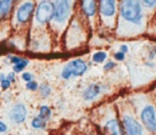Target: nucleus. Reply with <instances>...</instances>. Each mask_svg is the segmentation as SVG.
I'll return each mask as SVG.
<instances>
[{"label":"nucleus","mask_w":156,"mask_h":135,"mask_svg":"<svg viewBox=\"0 0 156 135\" xmlns=\"http://www.w3.org/2000/svg\"><path fill=\"white\" fill-rule=\"evenodd\" d=\"M28 63H29V61L27 60V58H21V61H18L17 63H15V64H12L13 66V72L15 73H21L27 66H28Z\"/></svg>","instance_id":"obj_14"},{"label":"nucleus","mask_w":156,"mask_h":135,"mask_svg":"<svg viewBox=\"0 0 156 135\" xmlns=\"http://www.w3.org/2000/svg\"><path fill=\"white\" fill-rule=\"evenodd\" d=\"M115 67V62L113 61H107L106 63H105V66H104V69L105 71H110V69H112Z\"/></svg>","instance_id":"obj_24"},{"label":"nucleus","mask_w":156,"mask_h":135,"mask_svg":"<svg viewBox=\"0 0 156 135\" xmlns=\"http://www.w3.org/2000/svg\"><path fill=\"white\" fill-rule=\"evenodd\" d=\"M71 0H56L54 2V22L57 24H63L71 15Z\"/></svg>","instance_id":"obj_3"},{"label":"nucleus","mask_w":156,"mask_h":135,"mask_svg":"<svg viewBox=\"0 0 156 135\" xmlns=\"http://www.w3.org/2000/svg\"><path fill=\"white\" fill-rule=\"evenodd\" d=\"M122 123H123V128L124 131L129 135H140L143 134V126L139 122H136V119H134L132 116L129 114H124L122 117Z\"/></svg>","instance_id":"obj_7"},{"label":"nucleus","mask_w":156,"mask_h":135,"mask_svg":"<svg viewBox=\"0 0 156 135\" xmlns=\"http://www.w3.org/2000/svg\"><path fill=\"white\" fill-rule=\"evenodd\" d=\"M115 58L117 60V61H123L124 60V54L122 52V51H117V52H115Z\"/></svg>","instance_id":"obj_23"},{"label":"nucleus","mask_w":156,"mask_h":135,"mask_svg":"<svg viewBox=\"0 0 156 135\" xmlns=\"http://www.w3.org/2000/svg\"><path fill=\"white\" fill-rule=\"evenodd\" d=\"M106 58H107V54L105 51H96L93 55V62L95 63H102L106 61Z\"/></svg>","instance_id":"obj_16"},{"label":"nucleus","mask_w":156,"mask_h":135,"mask_svg":"<svg viewBox=\"0 0 156 135\" xmlns=\"http://www.w3.org/2000/svg\"><path fill=\"white\" fill-rule=\"evenodd\" d=\"M141 2H143L144 6L147 7V9H154V7H156V0H141Z\"/></svg>","instance_id":"obj_21"},{"label":"nucleus","mask_w":156,"mask_h":135,"mask_svg":"<svg viewBox=\"0 0 156 135\" xmlns=\"http://www.w3.org/2000/svg\"><path fill=\"white\" fill-rule=\"evenodd\" d=\"M140 119L149 131L156 133V109L152 105H146L141 109Z\"/></svg>","instance_id":"obj_5"},{"label":"nucleus","mask_w":156,"mask_h":135,"mask_svg":"<svg viewBox=\"0 0 156 135\" xmlns=\"http://www.w3.org/2000/svg\"><path fill=\"white\" fill-rule=\"evenodd\" d=\"M15 0H0V18H6L13 6Z\"/></svg>","instance_id":"obj_12"},{"label":"nucleus","mask_w":156,"mask_h":135,"mask_svg":"<svg viewBox=\"0 0 156 135\" xmlns=\"http://www.w3.org/2000/svg\"><path fill=\"white\" fill-rule=\"evenodd\" d=\"M38 83L35 81V80H29V81H26V89L27 90H30V91H35V90H38Z\"/></svg>","instance_id":"obj_20"},{"label":"nucleus","mask_w":156,"mask_h":135,"mask_svg":"<svg viewBox=\"0 0 156 135\" xmlns=\"http://www.w3.org/2000/svg\"><path fill=\"white\" fill-rule=\"evenodd\" d=\"M6 131H7V125L2 120H0V133H6Z\"/></svg>","instance_id":"obj_26"},{"label":"nucleus","mask_w":156,"mask_h":135,"mask_svg":"<svg viewBox=\"0 0 156 135\" xmlns=\"http://www.w3.org/2000/svg\"><path fill=\"white\" fill-rule=\"evenodd\" d=\"M99 12L106 18L115 17L116 15V0H99Z\"/></svg>","instance_id":"obj_9"},{"label":"nucleus","mask_w":156,"mask_h":135,"mask_svg":"<svg viewBox=\"0 0 156 135\" xmlns=\"http://www.w3.org/2000/svg\"><path fill=\"white\" fill-rule=\"evenodd\" d=\"M105 128H106V130H107L108 133H111V134H115V135H119V134H123V130L121 129V125H119V123H118L116 119H113V118L106 122V124H105Z\"/></svg>","instance_id":"obj_13"},{"label":"nucleus","mask_w":156,"mask_h":135,"mask_svg":"<svg viewBox=\"0 0 156 135\" xmlns=\"http://www.w3.org/2000/svg\"><path fill=\"white\" fill-rule=\"evenodd\" d=\"M82 11L87 17H93L96 13V0H82Z\"/></svg>","instance_id":"obj_11"},{"label":"nucleus","mask_w":156,"mask_h":135,"mask_svg":"<svg viewBox=\"0 0 156 135\" xmlns=\"http://www.w3.org/2000/svg\"><path fill=\"white\" fill-rule=\"evenodd\" d=\"M9 118L12 123L15 124H21L26 120L27 118V107L26 105L18 102V103H15L12 106V108L10 109V113H9Z\"/></svg>","instance_id":"obj_8"},{"label":"nucleus","mask_w":156,"mask_h":135,"mask_svg":"<svg viewBox=\"0 0 156 135\" xmlns=\"http://www.w3.org/2000/svg\"><path fill=\"white\" fill-rule=\"evenodd\" d=\"M119 51H122L123 54H126V52L128 51V46H127V45H121V46H119Z\"/></svg>","instance_id":"obj_27"},{"label":"nucleus","mask_w":156,"mask_h":135,"mask_svg":"<svg viewBox=\"0 0 156 135\" xmlns=\"http://www.w3.org/2000/svg\"><path fill=\"white\" fill-rule=\"evenodd\" d=\"M32 126L34 129H44L46 126V120L38 116V117L32 119Z\"/></svg>","instance_id":"obj_15"},{"label":"nucleus","mask_w":156,"mask_h":135,"mask_svg":"<svg viewBox=\"0 0 156 135\" xmlns=\"http://www.w3.org/2000/svg\"><path fill=\"white\" fill-rule=\"evenodd\" d=\"M100 92H101V85L100 84H90L88 88L84 89L83 99L87 101H90V100L95 99L98 95H100Z\"/></svg>","instance_id":"obj_10"},{"label":"nucleus","mask_w":156,"mask_h":135,"mask_svg":"<svg viewBox=\"0 0 156 135\" xmlns=\"http://www.w3.org/2000/svg\"><path fill=\"white\" fill-rule=\"evenodd\" d=\"M34 12V4L32 1H26L23 4L20 5V7L17 9L16 12V21L21 24H24L29 21V18L32 17Z\"/></svg>","instance_id":"obj_6"},{"label":"nucleus","mask_w":156,"mask_h":135,"mask_svg":"<svg viewBox=\"0 0 156 135\" xmlns=\"http://www.w3.org/2000/svg\"><path fill=\"white\" fill-rule=\"evenodd\" d=\"M6 78L11 81V83H13L15 80H16V75H15V72H11V73H9L7 75H6Z\"/></svg>","instance_id":"obj_25"},{"label":"nucleus","mask_w":156,"mask_h":135,"mask_svg":"<svg viewBox=\"0 0 156 135\" xmlns=\"http://www.w3.org/2000/svg\"><path fill=\"white\" fill-rule=\"evenodd\" d=\"M87 69L88 66L82 58H74L66 63V66L62 68L61 77L63 79H69L71 77H80L87 72Z\"/></svg>","instance_id":"obj_2"},{"label":"nucleus","mask_w":156,"mask_h":135,"mask_svg":"<svg viewBox=\"0 0 156 135\" xmlns=\"http://www.w3.org/2000/svg\"><path fill=\"white\" fill-rule=\"evenodd\" d=\"M22 79L24 81H29V80L33 79V74L29 73V72H24V73H22Z\"/></svg>","instance_id":"obj_22"},{"label":"nucleus","mask_w":156,"mask_h":135,"mask_svg":"<svg viewBox=\"0 0 156 135\" xmlns=\"http://www.w3.org/2000/svg\"><path fill=\"white\" fill-rule=\"evenodd\" d=\"M10 85H11V81L5 77V74L0 73V86H1V89L2 90H7L10 88Z\"/></svg>","instance_id":"obj_19"},{"label":"nucleus","mask_w":156,"mask_h":135,"mask_svg":"<svg viewBox=\"0 0 156 135\" xmlns=\"http://www.w3.org/2000/svg\"><path fill=\"white\" fill-rule=\"evenodd\" d=\"M39 88V92H40V95L41 96H44V97H48L50 94H51V88L48 85V84H41L40 86H38Z\"/></svg>","instance_id":"obj_18"},{"label":"nucleus","mask_w":156,"mask_h":135,"mask_svg":"<svg viewBox=\"0 0 156 135\" xmlns=\"http://www.w3.org/2000/svg\"><path fill=\"white\" fill-rule=\"evenodd\" d=\"M54 17V2L51 0H41L35 9V19L40 24L50 22Z\"/></svg>","instance_id":"obj_4"},{"label":"nucleus","mask_w":156,"mask_h":135,"mask_svg":"<svg viewBox=\"0 0 156 135\" xmlns=\"http://www.w3.org/2000/svg\"><path fill=\"white\" fill-rule=\"evenodd\" d=\"M50 116H51L50 107L49 106H40V108H39V117H41L43 119L48 120L50 118Z\"/></svg>","instance_id":"obj_17"},{"label":"nucleus","mask_w":156,"mask_h":135,"mask_svg":"<svg viewBox=\"0 0 156 135\" xmlns=\"http://www.w3.org/2000/svg\"><path fill=\"white\" fill-rule=\"evenodd\" d=\"M121 17L129 23L140 24L143 19V7L139 0H122L119 6Z\"/></svg>","instance_id":"obj_1"}]
</instances>
